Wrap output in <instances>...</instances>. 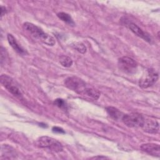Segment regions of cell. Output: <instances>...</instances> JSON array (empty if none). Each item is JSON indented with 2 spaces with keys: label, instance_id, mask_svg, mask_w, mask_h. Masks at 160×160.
<instances>
[{
  "label": "cell",
  "instance_id": "14",
  "mask_svg": "<svg viewBox=\"0 0 160 160\" xmlns=\"http://www.w3.org/2000/svg\"><path fill=\"white\" fill-rule=\"evenodd\" d=\"M61 64L65 68H69L72 64V60L67 56H61L59 59Z\"/></svg>",
  "mask_w": 160,
  "mask_h": 160
},
{
  "label": "cell",
  "instance_id": "4",
  "mask_svg": "<svg viewBox=\"0 0 160 160\" xmlns=\"http://www.w3.org/2000/svg\"><path fill=\"white\" fill-rule=\"evenodd\" d=\"M0 81L1 84L13 96L18 98L22 96L21 90L10 76L6 74H2L0 78Z\"/></svg>",
  "mask_w": 160,
  "mask_h": 160
},
{
  "label": "cell",
  "instance_id": "15",
  "mask_svg": "<svg viewBox=\"0 0 160 160\" xmlns=\"http://www.w3.org/2000/svg\"><path fill=\"white\" fill-rule=\"evenodd\" d=\"M73 48L78 52L84 54L86 52V47L82 42H75L73 45Z\"/></svg>",
  "mask_w": 160,
  "mask_h": 160
},
{
  "label": "cell",
  "instance_id": "16",
  "mask_svg": "<svg viewBox=\"0 0 160 160\" xmlns=\"http://www.w3.org/2000/svg\"><path fill=\"white\" fill-rule=\"evenodd\" d=\"M54 104L61 109H66L67 108V104L66 101L62 99H56L54 101Z\"/></svg>",
  "mask_w": 160,
  "mask_h": 160
},
{
  "label": "cell",
  "instance_id": "17",
  "mask_svg": "<svg viewBox=\"0 0 160 160\" xmlns=\"http://www.w3.org/2000/svg\"><path fill=\"white\" fill-rule=\"evenodd\" d=\"M6 51L4 48H3L2 47L1 48V65H2L3 64V61H5V60L6 59Z\"/></svg>",
  "mask_w": 160,
  "mask_h": 160
},
{
  "label": "cell",
  "instance_id": "18",
  "mask_svg": "<svg viewBox=\"0 0 160 160\" xmlns=\"http://www.w3.org/2000/svg\"><path fill=\"white\" fill-rule=\"evenodd\" d=\"M52 131L58 133H64V131L62 128L57 126H54L52 128Z\"/></svg>",
  "mask_w": 160,
  "mask_h": 160
},
{
  "label": "cell",
  "instance_id": "10",
  "mask_svg": "<svg viewBox=\"0 0 160 160\" xmlns=\"http://www.w3.org/2000/svg\"><path fill=\"white\" fill-rule=\"evenodd\" d=\"M141 128L144 131L150 134H156L159 132V131L158 122L153 119H144Z\"/></svg>",
  "mask_w": 160,
  "mask_h": 160
},
{
  "label": "cell",
  "instance_id": "6",
  "mask_svg": "<svg viewBox=\"0 0 160 160\" xmlns=\"http://www.w3.org/2000/svg\"><path fill=\"white\" fill-rule=\"evenodd\" d=\"M118 67L121 71L127 74H132L137 70L138 64L131 58L123 56L118 59Z\"/></svg>",
  "mask_w": 160,
  "mask_h": 160
},
{
  "label": "cell",
  "instance_id": "12",
  "mask_svg": "<svg viewBox=\"0 0 160 160\" xmlns=\"http://www.w3.org/2000/svg\"><path fill=\"white\" fill-rule=\"evenodd\" d=\"M106 110L108 114V115L114 120L118 121L119 119H122V118L123 116V114L121 111H120L118 109L112 107V106H109L106 108Z\"/></svg>",
  "mask_w": 160,
  "mask_h": 160
},
{
  "label": "cell",
  "instance_id": "7",
  "mask_svg": "<svg viewBox=\"0 0 160 160\" xmlns=\"http://www.w3.org/2000/svg\"><path fill=\"white\" fill-rule=\"evenodd\" d=\"M158 78L159 76L158 72L154 69H148L146 75L139 80V85L142 88H148L152 86L158 81Z\"/></svg>",
  "mask_w": 160,
  "mask_h": 160
},
{
  "label": "cell",
  "instance_id": "13",
  "mask_svg": "<svg viewBox=\"0 0 160 160\" xmlns=\"http://www.w3.org/2000/svg\"><path fill=\"white\" fill-rule=\"evenodd\" d=\"M57 16L61 20H62L63 22H66V24H69V26H73L75 25V23H74L73 19H72L71 16L69 14L64 12H61L58 13Z\"/></svg>",
  "mask_w": 160,
  "mask_h": 160
},
{
  "label": "cell",
  "instance_id": "1",
  "mask_svg": "<svg viewBox=\"0 0 160 160\" xmlns=\"http://www.w3.org/2000/svg\"><path fill=\"white\" fill-rule=\"evenodd\" d=\"M64 84L68 88L76 93L88 96L94 100L98 99L100 96V92L98 89L88 84L78 77L71 76L67 78L64 81Z\"/></svg>",
  "mask_w": 160,
  "mask_h": 160
},
{
  "label": "cell",
  "instance_id": "5",
  "mask_svg": "<svg viewBox=\"0 0 160 160\" xmlns=\"http://www.w3.org/2000/svg\"><path fill=\"white\" fill-rule=\"evenodd\" d=\"M121 120L126 126L129 128H138L142 127L144 118L139 113L132 112L124 114Z\"/></svg>",
  "mask_w": 160,
  "mask_h": 160
},
{
  "label": "cell",
  "instance_id": "19",
  "mask_svg": "<svg viewBox=\"0 0 160 160\" xmlns=\"http://www.w3.org/2000/svg\"><path fill=\"white\" fill-rule=\"evenodd\" d=\"M1 17H2V16H4V15L6 13V8H5V7H4V6H1Z\"/></svg>",
  "mask_w": 160,
  "mask_h": 160
},
{
  "label": "cell",
  "instance_id": "8",
  "mask_svg": "<svg viewBox=\"0 0 160 160\" xmlns=\"http://www.w3.org/2000/svg\"><path fill=\"white\" fill-rule=\"evenodd\" d=\"M129 28L130 29V30L136 36H138V37L143 39L144 41H147L149 43H151L152 41V39L151 38V36L147 33L146 32L144 31L141 28H140L138 25H136L134 23L131 22L128 25Z\"/></svg>",
  "mask_w": 160,
  "mask_h": 160
},
{
  "label": "cell",
  "instance_id": "9",
  "mask_svg": "<svg viewBox=\"0 0 160 160\" xmlns=\"http://www.w3.org/2000/svg\"><path fill=\"white\" fill-rule=\"evenodd\" d=\"M141 149L142 151L149 154V155L159 157L160 156V147L159 144L156 143H145L141 146Z\"/></svg>",
  "mask_w": 160,
  "mask_h": 160
},
{
  "label": "cell",
  "instance_id": "20",
  "mask_svg": "<svg viewBox=\"0 0 160 160\" xmlns=\"http://www.w3.org/2000/svg\"><path fill=\"white\" fill-rule=\"evenodd\" d=\"M91 159H108V158L105 157V156H97L91 158Z\"/></svg>",
  "mask_w": 160,
  "mask_h": 160
},
{
  "label": "cell",
  "instance_id": "2",
  "mask_svg": "<svg viewBox=\"0 0 160 160\" xmlns=\"http://www.w3.org/2000/svg\"><path fill=\"white\" fill-rule=\"evenodd\" d=\"M22 28L23 29L34 39L38 40L42 43L51 46H54L56 43L55 39L52 36L44 32L40 28L31 22H24Z\"/></svg>",
  "mask_w": 160,
  "mask_h": 160
},
{
  "label": "cell",
  "instance_id": "3",
  "mask_svg": "<svg viewBox=\"0 0 160 160\" xmlns=\"http://www.w3.org/2000/svg\"><path fill=\"white\" fill-rule=\"evenodd\" d=\"M36 145L41 148H47L54 152H60L62 151V144L56 139L49 136H41L35 142Z\"/></svg>",
  "mask_w": 160,
  "mask_h": 160
},
{
  "label": "cell",
  "instance_id": "11",
  "mask_svg": "<svg viewBox=\"0 0 160 160\" xmlns=\"http://www.w3.org/2000/svg\"><path fill=\"white\" fill-rule=\"evenodd\" d=\"M7 38L9 44L11 45V46L15 51H16L18 53L20 54H26V51L18 43L16 39L11 34H8L7 36Z\"/></svg>",
  "mask_w": 160,
  "mask_h": 160
}]
</instances>
